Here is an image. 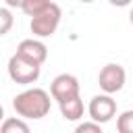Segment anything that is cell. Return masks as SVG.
<instances>
[{
  "label": "cell",
  "mask_w": 133,
  "mask_h": 133,
  "mask_svg": "<svg viewBox=\"0 0 133 133\" xmlns=\"http://www.w3.org/2000/svg\"><path fill=\"white\" fill-rule=\"evenodd\" d=\"M12 108L19 118H44L50 112V94L42 87H29L12 98Z\"/></svg>",
  "instance_id": "cell-1"
},
{
  "label": "cell",
  "mask_w": 133,
  "mask_h": 133,
  "mask_svg": "<svg viewBox=\"0 0 133 133\" xmlns=\"http://www.w3.org/2000/svg\"><path fill=\"white\" fill-rule=\"evenodd\" d=\"M60 17H62V10L56 2H50L46 10H42L37 17H33L29 27H31V33L35 35V39L54 35V31L60 25Z\"/></svg>",
  "instance_id": "cell-2"
},
{
  "label": "cell",
  "mask_w": 133,
  "mask_h": 133,
  "mask_svg": "<svg viewBox=\"0 0 133 133\" xmlns=\"http://www.w3.org/2000/svg\"><path fill=\"white\" fill-rule=\"evenodd\" d=\"M8 77L19 83V85H29V83H35L39 79V73H42V66L37 64H31L27 60H23L21 56L12 54L8 58Z\"/></svg>",
  "instance_id": "cell-3"
},
{
  "label": "cell",
  "mask_w": 133,
  "mask_h": 133,
  "mask_svg": "<svg viewBox=\"0 0 133 133\" xmlns=\"http://www.w3.org/2000/svg\"><path fill=\"white\" fill-rule=\"evenodd\" d=\"M125 81H127V73H125V69H123L121 64H116V62L104 64L102 71H100V75H98V85H100V89H102L106 96H112V94L121 91L123 85H125Z\"/></svg>",
  "instance_id": "cell-4"
},
{
  "label": "cell",
  "mask_w": 133,
  "mask_h": 133,
  "mask_svg": "<svg viewBox=\"0 0 133 133\" xmlns=\"http://www.w3.org/2000/svg\"><path fill=\"white\" fill-rule=\"evenodd\" d=\"M87 112H89L91 123L104 125V123H108L116 116V100H112V96H106V94L94 96L89 100Z\"/></svg>",
  "instance_id": "cell-5"
},
{
  "label": "cell",
  "mask_w": 133,
  "mask_h": 133,
  "mask_svg": "<svg viewBox=\"0 0 133 133\" xmlns=\"http://www.w3.org/2000/svg\"><path fill=\"white\" fill-rule=\"evenodd\" d=\"M50 96L60 104V102H66L71 98H77L79 96V81L75 75L71 73H60L52 79L50 83Z\"/></svg>",
  "instance_id": "cell-6"
},
{
  "label": "cell",
  "mask_w": 133,
  "mask_h": 133,
  "mask_svg": "<svg viewBox=\"0 0 133 133\" xmlns=\"http://www.w3.org/2000/svg\"><path fill=\"white\" fill-rule=\"evenodd\" d=\"M17 56H21L23 60L31 62V64H37L42 66L48 58V48L42 39H35V37H29V39H23L19 46H17Z\"/></svg>",
  "instance_id": "cell-7"
},
{
  "label": "cell",
  "mask_w": 133,
  "mask_h": 133,
  "mask_svg": "<svg viewBox=\"0 0 133 133\" xmlns=\"http://www.w3.org/2000/svg\"><path fill=\"white\" fill-rule=\"evenodd\" d=\"M58 108H60L62 118H66V121H79V118L83 116V112H85V106H83L81 96L71 98V100H66V102H60Z\"/></svg>",
  "instance_id": "cell-8"
},
{
  "label": "cell",
  "mask_w": 133,
  "mask_h": 133,
  "mask_svg": "<svg viewBox=\"0 0 133 133\" xmlns=\"http://www.w3.org/2000/svg\"><path fill=\"white\" fill-rule=\"evenodd\" d=\"M0 133H31L29 125L19 116H8L0 125Z\"/></svg>",
  "instance_id": "cell-9"
},
{
  "label": "cell",
  "mask_w": 133,
  "mask_h": 133,
  "mask_svg": "<svg viewBox=\"0 0 133 133\" xmlns=\"http://www.w3.org/2000/svg\"><path fill=\"white\" fill-rule=\"evenodd\" d=\"M48 4H50V0H23V2H19V8L27 15V17H37L42 10H46L48 8Z\"/></svg>",
  "instance_id": "cell-10"
},
{
  "label": "cell",
  "mask_w": 133,
  "mask_h": 133,
  "mask_svg": "<svg viewBox=\"0 0 133 133\" xmlns=\"http://www.w3.org/2000/svg\"><path fill=\"white\" fill-rule=\"evenodd\" d=\"M116 131L118 133H133V110H125L116 116Z\"/></svg>",
  "instance_id": "cell-11"
},
{
  "label": "cell",
  "mask_w": 133,
  "mask_h": 133,
  "mask_svg": "<svg viewBox=\"0 0 133 133\" xmlns=\"http://www.w3.org/2000/svg\"><path fill=\"white\" fill-rule=\"evenodd\" d=\"M12 23H15L12 12H10L6 6H0V35H6V33L12 29Z\"/></svg>",
  "instance_id": "cell-12"
},
{
  "label": "cell",
  "mask_w": 133,
  "mask_h": 133,
  "mask_svg": "<svg viewBox=\"0 0 133 133\" xmlns=\"http://www.w3.org/2000/svg\"><path fill=\"white\" fill-rule=\"evenodd\" d=\"M73 133H104V131H102V127H100L98 123L85 121V123H79V125L75 127V131H73Z\"/></svg>",
  "instance_id": "cell-13"
},
{
  "label": "cell",
  "mask_w": 133,
  "mask_h": 133,
  "mask_svg": "<svg viewBox=\"0 0 133 133\" xmlns=\"http://www.w3.org/2000/svg\"><path fill=\"white\" fill-rule=\"evenodd\" d=\"M4 121V108H2V104H0V123Z\"/></svg>",
  "instance_id": "cell-14"
},
{
  "label": "cell",
  "mask_w": 133,
  "mask_h": 133,
  "mask_svg": "<svg viewBox=\"0 0 133 133\" xmlns=\"http://www.w3.org/2000/svg\"><path fill=\"white\" fill-rule=\"evenodd\" d=\"M129 21H131V25H133V8H131V12H129Z\"/></svg>",
  "instance_id": "cell-15"
}]
</instances>
